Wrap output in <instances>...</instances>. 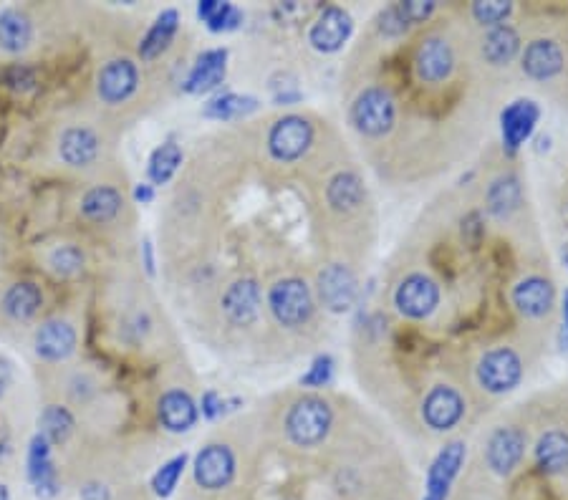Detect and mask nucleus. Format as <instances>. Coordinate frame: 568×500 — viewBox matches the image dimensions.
<instances>
[{"mask_svg":"<svg viewBox=\"0 0 568 500\" xmlns=\"http://www.w3.org/2000/svg\"><path fill=\"white\" fill-rule=\"evenodd\" d=\"M43 304V296L38 291V286L33 283H16V286L8 288L6 298H3V309L11 319L16 321H28Z\"/></svg>","mask_w":568,"mask_h":500,"instance_id":"29","label":"nucleus"},{"mask_svg":"<svg viewBox=\"0 0 568 500\" xmlns=\"http://www.w3.org/2000/svg\"><path fill=\"white\" fill-rule=\"evenodd\" d=\"M51 266L61 276H76L84 268V253L76 245H61L51 253Z\"/></svg>","mask_w":568,"mask_h":500,"instance_id":"37","label":"nucleus"},{"mask_svg":"<svg viewBox=\"0 0 568 500\" xmlns=\"http://www.w3.org/2000/svg\"><path fill=\"white\" fill-rule=\"evenodd\" d=\"M197 16L208 23L210 31L215 33L233 31L243 21L238 8L230 6V3H220V0H202L200 6H197Z\"/></svg>","mask_w":568,"mask_h":500,"instance_id":"32","label":"nucleus"},{"mask_svg":"<svg viewBox=\"0 0 568 500\" xmlns=\"http://www.w3.org/2000/svg\"><path fill=\"white\" fill-rule=\"evenodd\" d=\"M563 263H566V266H568V243L563 245Z\"/></svg>","mask_w":568,"mask_h":500,"instance_id":"49","label":"nucleus"},{"mask_svg":"<svg viewBox=\"0 0 568 500\" xmlns=\"http://www.w3.org/2000/svg\"><path fill=\"white\" fill-rule=\"evenodd\" d=\"M331 377H334V359L329 357V354H321V357L314 359V364L308 367V372L301 377V384L303 387H326V384L331 382Z\"/></svg>","mask_w":568,"mask_h":500,"instance_id":"39","label":"nucleus"},{"mask_svg":"<svg viewBox=\"0 0 568 500\" xmlns=\"http://www.w3.org/2000/svg\"><path fill=\"white\" fill-rule=\"evenodd\" d=\"M28 480L38 498L48 500L59 493V478H56L54 460H51V442L43 435H36L28 450Z\"/></svg>","mask_w":568,"mask_h":500,"instance_id":"14","label":"nucleus"},{"mask_svg":"<svg viewBox=\"0 0 568 500\" xmlns=\"http://www.w3.org/2000/svg\"><path fill=\"white\" fill-rule=\"evenodd\" d=\"M356 291H359L356 276L351 273V268L341 266V263H331V266H326L324 271L319 273L321 304L329 311H334V314H341V311L354 306Z\"/></svg>","mask_w":568,"mask_h":500,"instance_id":"11","label":"nucleus"},{"mask_svg":"<svg viewBox=\"0 0 568 500\" xmlns=\"http://www.w3.org/2000/svg\"><path fill=\"white\" fill-rule=\"evenodd\" d=\"M139 84L137 66L129 59L109 61L99 74V96L109 104H119L134 94Z\"/></svg>","mask_w":568,"mask_h":500,"instance_id":"17","label":"nucleus"},{"mask_svg":"<svg viewBox=\"0 0 568 500\" xmlns=\"http://www.w3.org/2000/svg\"><path fill=\"white\" fill-rule=\"evenodd\" d=\"M195 483L205 490H223L235 478V455L228 445H208L192 465Z\"/></svg>","mask_w":568,"mask_h":500,"instance_id":"8","label":"nucleus"},{"mask_svg":"<svg viewBox=\"0 0 568 500\" xmlns=\"http://www.w3.org/2000/svg\"><path fill=\"white\" fill-rule=\"evenodd\" d=\"M521 51V36L513 26H495L483 38V59L490 66H508Z\"/></svg>","mask_w":568,"mask_h":500,"instance_id":"24","label":"nucleus"},{"mask_svg":"<svg viewBox=\"0 0 568 500\" xmlns=\"http://www.w3.org/2000/svg\"><path fill=\"white\" fill-rule=\"evenodd\" d=\"M563 321H566V331H568V291L563 296Z\"/></svg>","mask_w":568,"mask_h":500,"instance_id":"47","label":"nucleus"},{"mask_svg":"<svg viewBox=\"0 0 568 500\" xmlns=\"http://www.w3.org/2000/svg\"><path fill=\"white\" fill-rule=\"evenodd\" d=\"M510 11H513V6L505 3V0H485V3H475L473 6L475 21L490 28L503 26V21L510 16Z\"/></svg>","mask_w":568,"mask_h":500,"instance_id":"38","label":"nucleus"},{"mask_svg":"<svg viewBox=\"0 0 568 500\" xmlns=\"http://www.w3.org/2000/svg\"><path fill=\"white\" fill-rule=\"evenodd\" d=\"M452 66H455V56L445 38L430 36L420 43L415 54L417 79L425 84H440L452 74Z\"/></svg>","mask_w":568,"mask_h":500,"instance_id":"13","label":"nucleus"},{"mask_svg":"<svg viewBox=\"0 0 568 500\" xmlns=\"http://www.w3.org/2000/svg\"><path fill=\"white\" fill-rule=\"evenodd\" d=\"M81 498L84 500H107L109 493L104 485H86L84 493H81Z\"/></svg>","mask_w":568,"mask_h":500,"instance_id":"44","label":"nucleus"},{"mask_svg":"<svg viewBox=\"0 0 568 500\" xmlns=\"http://www.w3.org/2000/svg\"><path fill=\"white\" fill-rule=\"evenodd\" d=\"M8 384H11V367H8V362L0 359V397L6 394Z\"/></svg>","mask_w":568,"mask_h":500,"instance_id":"45","label":"nucleus"},{"mask_svg":"<svg viewBox=\"0 0 568 500\" xmlns=\"http://www.w3.org/2000/svg\"><path fill=\"white\" fill-rule=\"evenodd\" d=\"M394 304L409 319H427L440 304V288L425 273H412L394 291Z\"/></svg>","mask_w":568,"mask_h":500,"instance_id":"7","label":"nucleus"},{"mask_svg":"<svg viewBox=\"0 0 568 500\" xmlns=\"http://www.w3.org/2000/svg\"><path fill=\"white\" fill-rule=\"evenodd\" d=\"M220 412H223V399H220L215 392L205 394V397H202V415L213 420V417H218Z\"/></svg>","mask_w":568,"mask_h":500,"instance_id":"43","label":"nucleus"},{"mask_svg":"<svg viewBox=\"0 0 568 500\" xmlns=\"http://www.w3.org/2000/svg\"><path fill=\"white\" fill-rule=\"evenodd\" d=\"M513 304L528 319H541L551 311L553 306V286L548 278L543 276H528L523 278L518 286L513 288Z\"/></svg>","mask_w":568,"mask_h":500,"instance_id":"19","label":"nucleus"},{"mask_svg":"<svg viewBox=\"0 0 568 500\" xmlns=\"http://www.w3.org/2000/svg\"><path fill=\"white\" fill-rule=\"evenodd\" d=\"M38 427H41L38 435L46 437L48 442H64L66 437L71 435V430H74V417H71L69 410H64V407L51 405L43 410Z\"/></svg>","mask_w":568,"mask_h":500,"instance_id":"34","label":"nucleus"},{"mask_svg":"<svg viewBox=\"0 0 568 500\" xmlns=\"http://www.w3.org/2000/svg\"><path fill=\"white\" fill-rule=\"evenodd\" d=\"M526 455V435L518 427H498L485 447V460L495 475H510Z\"/></svg>","mask_w":568,"mask_h":500,"instance_id":"10","label":"nucleus"},{"mask_svg":"<svg viewBox=\"0 0 568 500\" xmlns=\"http://www.w3.org/2000/svg\"><path fill=\"white\" fill-rule=\"evenodd\" d=\"M538 119H541V109L531 99H518L505 109L503 117H500V129H503V142L508 152H515L526 144V139L536 129Z\"/></svg>","mask_w":568,"mask_h":500,"instance_id":"15","label":"nucleus"},{"mask_svg":"<svg viewBox=\"0 0 568 500\" xmlns=\"http://www.w3.org/2000/svg\"><path fill=\"white\" fill-rule=\"evenodd\" d=\"M76 346V331L69 321H46L36 331V352L48 362H61L69 357Z\"/></svg>","mask_w":568,"mask_h":500,"instance_id":"21","label":"nucleus"},{"mask_svg":"<svg viewBox=\"0 0 568 500\" xmlns=\"http://www.w3.org/2000/svg\"><path fill=\"white\" fill-rule=\"evenodd\" d=\"M536 463L543 473L561 475L568 470V432L548 430L536 445Z\"/></svg>","mask_w":568,"mask_h":500,"instance_id":"25","label":"nucleus"},{"mask_svg":"<svg viewBox=\"0 0 568 500\" xmlns=\"http://www.w3.org/2000/svg\"><path fill=\"white\" fill-rule=\"evenodd\" d=\"M134 197H137L139 203H152L154 192L149 185H137V190H134Z\"/></svg>","mask_w":568,"mask_h":500,"instance_id":"46","label":"nucleus"},{"mask_svg":"<svg viewBox=\"0 0 568 500\" xmlns=\"http://www.w3.org/2000/svg\"><path fill=\"white\" fill-rule=\"evenodd\" d=\"M326 200L339 213H351L364 200V185H361V180L354 172H339L326 187Z\"/></svg>","mask_w":568,"mask_h":500,"instance_id":"27","label":"nucleus"},{"mask_svg":"<svg viewBox=\"0 0 568 500\" xmlns=\"http://www.w3.org/2000/svg\"><path fill=\"white\" fill-rule=\"evenodd\" d=\"M223 311L235 326H248L258 319L261 311V288L253 278H240L225 291Z\"/></svg>","mask_w":568,"mask_h":500,"instance_id":"16","label":"nucleus"},{"mask_svg":"<svg viewBox=\"0 0 568 500\" xmlns=\"http://www.w3.org/2000/svg\"><path fill=\"white\" fill-rule=\"evenodd\" d=\"M33 38L31 18L26 13L8 8L0 13V48H6L11 54H18L23 48H28Z\"/></svg>","mask_w":568,"mask_h":500,"instance_id":"26","label":"nucleus"},{"mask_svg":"<svg viewBox=\"0 0 568 500\" xmlns=\"http://www.w3.org/2000/svg\"><path fill=\"white\" fill-rule=\"evenodd\" d=\"M59 152L66 165L86 167L99 155V139H96V134L91 132V129L71 127L66 129L64 137H61Z\"/></svg>","mask_w":568,"mask_h":500,"instance_id":"23","label":"nucleus"},{"mask_svg":"<svg viewBox=\"0 0 568 500\" xmlns=\"http://www.w3.org/2000/svg\"><path fill=\"white\" fill-rule=\"evenodd\" d=\"M462 415H465V399L455 387H447V384L432 387L422 402V420L435 432L452 430L462 420Z\"/></svg>","mask_w":568,"mask_h":500,"instance_id":"9","label":"nucleus"},{"mask_svg":"<svg viewBox=\"0 0 568 500\" xmlns=\"http://www.w3.org/2000/svg\"><path fill=\"white\" fill-rule=\"evenodd\" d=\"M521 205V182L515 175H503L490 185L488 210L495 218H508Z\"/></svg>","mask_w":568,"mask_h":500,"instance_id":"30","label":"nucleus"},{"mask_svg":"<svg viewBox=\"0 0 568 500\" xmlns=\"http://www.w3.org/2000/svg\"><path fill=\"white\" fill-rule=\"evenodd\" d=\"M468 455V445L462 440H452L442 447L437 458L432 460L430 470H427V483H425V498L422 500H447L455 478L460 475L462 463Z\"/></svg>","mask_w":568,"mask_h":500,"instance_id":"5","label":"nucleus"},{"mask_svg":"<svg viewBox=\"0 0 568 500\" xmlns=\"http://www.w3.org/2000/svg\"><path fill=\"white\" fill-rule=\"evenodd\" d=\"M0 500H11V495H8V488L3 483H0Z\"/></svg>","mask_w":568,"mask_h":500,"instance_id":"48","label":"nucleus"},{"mask_svg":"<svg viewBox=\"0 0 568 500\" xmlns=\"http://www.w3.org/2000/svg\"><path fill=\"white\" fill-rule=\"evenodd\" d=\"M81 210H84V215L89 220L107 223V220H112L122 210V195L114 187H94L81 200Z\"/></svg>","mask_w":568,"mask_h":500,"instance_id":"31","label":"nucleus"},{"mask_svg":"<svg viewBox=\"0 0 568 500\" xmlns=\"http://www.w3.org/2000/svg\"><path fill=\"white\" fill-rule=\"evenodd\" d=\"M523 377L521 357L510 346H498L490 349L478 364V382L480 387L493 394H505L513 387H518Z\"/></svg>","mask_w":568,"mask_h":500,"instance_id":"4","label":"nucleus"},{"mask_svg":"<svg viewBox=\"0 0 568 500\" xmlns=\"http://www.w3.org/2000/svg\"><path fill=\"white\" fill-rule=\"evenodd\" d=\"M250 109H255V99H250V96L220 94V96H215L208 107H205V117L233 119V117H240V114L250 112Z\"/></svg>","mask_w":568,"mask_h":500,"instance_id":"35","label":"nucleus"},{"mask_svg":"<svg viewBox=\"0 0 568 500\" xmlns=\"http://www.w3.org/2000/svg\"><path fill=\"white\" fill-rule=\"evenodd\" d=\"M160 420L170 432H187L197 422V407L192 397L182 389L162 394Z\"/></svg>","mask_w":568,"mask_h":500,"instance_id":"22","label":"nucleus"},{"mask_svg":"<svg viewBox=\"0 0 568 500\" xmlns=\"http://www.w3.org/2000/svg\"><path fill=\"white\" fill-rule=\"evenodd\" d=\"M225 69H228V51L225 48L205 51L192 66L185 81V91L187 94H205V91L215 89V86L223 84Z\"/></svg>","mask_w":568,"mask_h":500,"instance_id":"20","label":"nucleus"},{"mask_svg":"<svg viewBox=\"0 0 568 500\" xmlns=\"http://www.w3.org/2000/svg\"><path fill=\"white\" fill-rule=\"evenodd\" d=\"M185 468H187V455H177V458H172L170 463L162 465V468L157 470L152 478L154 495H157V498H170V495L175 493V488H177V483H180Z\"/></svg>","mask_w":568,"mask_h":500,"instance_id":"36","label":"nucleus"},{"mask_svg":"<svg viewBox=\"0 0 568 500\" xmlns=\"http://www.w3.org/2000/svg\"><path fill=\"white\" fill-rule=\"evenodd\" d=\"M6 84L16 91L31 89L36 84V74L31 69H26V66H13V69L6 71Z\"/></svg>","mask_w":568,"mask_h":500,"instance_id":"42","label":"nucleus"},{"mask_svg":"<svg viewBox=\"0 0 568 500\" xmlns=\"http://www.w3.org/2000/svg\"><path fill=\"white\" fill-rule=\"evenodd\" d=\"M331 422H334V412L326 399L303 397L288 410L286 432L293 445L316 447L329 437Z\"/></svg>","mask_w":568,"mask_h":500,"instance_id":"1","label":"nucleus"},{"mask_svg":"<svg viewBox=\"0 0 568 500\" xmlns=\"http://www.w3.org/2000/svg\"><path fill=\"white\" fill-rule=\"evenodd\" d=\"M399 11H402L407 23H422L432 16L435 3H430V0H404V3H399Z\"/></svg>","mask_w":568,"mask_h":500,"instance_id":"40","label":"nucleus"},{"mask_svg":"<svg viewBox=\"0 0 568 500\" xmlns=\"http://www.w3.org/2000/svg\"><path fill=\"white\" fill-rule=\"evenodd\" d=\"M351 28H354V23H351L349 13L339 6H329L314 21V26L308 31V41L321 54H334L349 41Z\"/></svg>","mask_w":568,"mask_h":500,"instance_id":"12","label":"nucleus"},{"mask_svg":"<svg viewBox=\"0 0 568 500\" xmlns=\"http://www.w3.org/2000/svg\"><path fill=\"white\" fill-rule=\"evenodd\" d=\"M394 117H397V104L389 89L384 86H369L356 96L351 107V122L367 137H382L392 129Z\"/></svg>","mask_w":568,"mask_h":500,"instance_id":"2","label":"nucleus"},{"mask_svg":"<svg viewBox=\"0 0 568 500\" xmlns=\"http://www.w3.org/2000/svg\"><path fill=\"white\" fill-rule=\"evenodd\" d=\"M180 162H182L180 144L165 142L162 147L154 149L152 157H149V180H152L154 185H165V182H170V177L177 172Z\"/></svg>","mask_w":568,"mask_h":500,"instance_id":"33","label":"nucleus"},{"mask_svg":"<svg viewBox=\"0 0 568 500\" xmlns=\"http://www.w3.org/2000/svg\"><path fill=\"white\" fill-rule=\"evenodd\" d=\"M177 23H180V16H177V11L160 13V18L152 23V28H149L147 36H144V41L139 43V56H142V59H147V61L157 59V56H160L162 51L170 46L172 38H175Z\"/></svg>","mask_w":568,"mask_h":500,"instance_id":"28","label":"nucleus"},{"mask_svg":"<svg viewBox=\"0 0 568 500\" xmlns=\"http://www.w3.org/2000/svg\"><path fill=\"white\" fill-rule=\"evenodd\" d=\"M523 71L536 81H548L561 74L563 51L551 38H536L523 51Z\"/></svg>","mask_w":568,"mask_h":500,"instance_id":"18","label":"nucleus"},{"mask_svg":"<svg viewBox=\"0 0 568 500\" xmlns=\"http://www.w3.org/2000/svg\"><path fill=\"white\" fill-rule=\"evenodd\" d=\"M314 142V127L308 124V119L283 117L273 124L271 134H268V149L278 162H293L306 152Z\"/></svg>","mask_w":568,"mask_h":500,"instance_id":"6","label":"nucleus"},{"mask_svg":"<svg viewBox=\"0 0 568 500\" xmlns=\"http://www.w3.org/2000/svg\"><path fill=\"white\" fill-rule=\"evenodd\" d=\"M268 306L278 324L296 329L314 314V293L301 278H283L268 293Z\"/></svg>","mask_w":568,"mask_h":500,"instance_id":"3","label":"nucleus"},{"mask_svg":"<svg viewBox=\"0 0 568 500\" xmlns=\"http://www.w3.org/2000/svg\"><path fill=\"white\" fill-rule=\"evenodd\" d=\"M407 26H409V23L404 21L399 6L387 8V11L379 16V28H382V33H387V36H399V33L407 31Z\"/></svg>","mask_w":568,"mask_h":500,"instance_id":"41","label":"nucleus"}]
</instances>
